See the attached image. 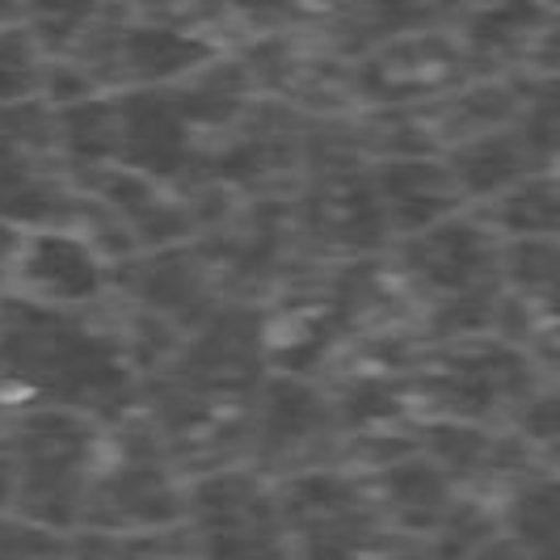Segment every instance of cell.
Instances as JSON below:
<instances>
[{
  "mask_svg": "<svg viewBox=\"0 0 560 560\" xmlns=\"http://www.w3.org/2000/svg\"><path fill=\"white\" fill-rule=\"evenodd\" d=\"M266 363V308L224 300L182 334L161 366L140 375V413L186 480L232 468L249 455L253 405Z\"/></svg>",
  "mask_w": 560,
  "mask_h": 560,
  "instance_id": "6da1fadb",
  "label": "cell"
},
{
  "mask_svg": "<svg viewBox=\"0 0 560 560\" xmlns=\"http://www.w3.org/2000/svg\"><path fill=\"white\" fill-rule=\"evenodd\" d=\"M0 393L110 425L140 409V371L114 316L0 291Z\"/></svg>",
  "mask_w": 560,
  "mask_h": 560,
  "instance_id": "7a4b0ae2",
  "label": "cell"
},
{
  "mask_svg": "<svg viewBox=\"0 0 560 560\" xmlns=\"http://www.w3.org/2000/svg\"><path fill=\"white\" fill-rule=\"evenodd\" d=\"M102 443V421L84 413L26 400L9 405L0 421V514L72 535L81 527Z\"/></svg>",
  "mask_w": 560,
  "mask_h": 560,
  "instance_id": "3957f363",
  "label": "cell"
},
{
  "mask_svg": "<svg viewBox=\"0 0 560 560\" xmlns=\"http://www.w3.org/2000/svg\"><path fill=\"white\" fill-rule=\"evenodd\" d=\"M0 220L13 228H72L114 261L136 241L110 211L72 182L56 127V106L22 97L0 106Z\"/></svg>",
  "mask_w": 560,
  "mask_h": 560,
  "instance_id": "277c9868",
  "label": "cell"
},
{
  "mask_svg": "<svg viewBox=\"0 0 560 560\" xmlns=\"http://www.w3.org/2000/svg\"><path fill=\"white\" fill-rule=\"evenodd\" d=\"M400 384L409 396V409L418 405L430 418L477 421V425L514 421L527 400L552 388L535 354L493 334L425 341L409 371L400 375Z\"/></svg>",
  "mask_w": 560,
  "mask_h": 560,
  "instance_id": "5b68a950",
  "label": "cell"
},
{
  "mask_svg": "<svg viewBox=\"0 0 560 560\" xmlns=\"http://www.w3.org/2000/svg\"><path fill=\"white\" fill-rule=\"evenodd\" d=\"M186 518V477L140 409L110 421L102 459L89 485L81 527L93 532H148Z\"/></svg>",
  "mask_w": 560,
  "mask_h": 560,
  "instance_id": "8992f818",
  "label": "cell"
},
{
  "mask_svg": "<svg viewBox=\"0 0 560 560\" xmlns=\"http://www.w3.org/2000/svg\"><path fill=\"white\" fill-rule=\"evenodd\" d=\"M275 498L291 560H393L400 544L366 480L341 464L275 480Z\"/></svg>",
  "mask_w": 560,
  "mask_h": 560,
  "instance_id": "52a82bcc",
  "label": "cell"
},
{
  "mask_svg": "<svg viewBox=\"0 0 560 560\" xmlns=\"http://www.w3.org/2000/svg\"><path fill=\"white\" fill-rule=\"evenodd\" d=\"M186 527L198 560H291L275 480L241 464L186 480Z\"/></svg>",
  "mask_w": 560,
  "mask_h": 560,
  "instance_id": "ba28073f",
  "label": "cell"
},
{
  "mask_svg": "<svg viewBox=\"0 0 560 560\" xmlns=\"http://www.w3.org/2000/svg\"><path fill=\"white\" fill-rule=\"evenodd\" d=\"M341 443L346 439L337 425L334 400L320 384H312L304 375H282V371H270L261 380L249 425L253 472H261L266 480H282L312 468H337Z\"/></svg>",
  "mask_w": 560,
  "mask_h": 560,
  "instance_id": "9c48e42d",
  "label": "cell"
},
{
  "mask_svg": "<svg viewBox=\"0 0 560 560\" xmlns=\"http://www.w3.org/2000/svg\"><path fill=\"white\" fill-rule=\"evenodd\" d=\"M477 77H489V72L464 51L455 30H413V34L375 43L350 63V97H354V110L425 106Z\"/></svg>",
  "mask_w": 560,
  "mask_h": 560,
  "instance_id": "30bf717a",
  "label": "cell"
},
{
  "mask_svg": "<svg viewBox=\"0 0 560 560\" xmlns=\"http://www.w3.org/2000/svg\"><path fill=\"white\" fill-rule=\"evenodd\" d=\"M396 275L418 295V304L443 300L468 287L502 282V236L489 228L485 215H464L455 211L439 224L409 232L396 241L393 253Z\"/></svg>",
  "mask_w": 560,
  "mask_h": 560,
  "instance_id": "8fae6325",
  "label": "cell"
},
{
  "mask_svg": "<svg viewBox=\"0 0 560 560\" xmlns=\"http://www.w3.org/2000/svg\"><path fill=\"white\" fill-rule=\"evenodd\" d=\"M110 287L122 304L143 308L168 320L173 329L190 334L224 304V291L211 275L207 257L195 241L165 249H136L110 266Z\"/></svg>",
  "mask_w": 560,
  "mask_h": 560,
  "instance_id": "7c38bea8",
  "label": "cell"
},
{
  "mask_svg": "<svg viewBox=\"0 0 560 560\" xmlns=\"http://www.w3.org/2000/svg\"><path fill=\"white\" fill-rule=\"evenodd\" d=\"M9 291L56 308H93L110 291V266L84 232L30 228L13 257Z\"/></svg>",
  "mask_w": 560,
  "mask_h": 560,
  "instance_id": "4fadbf2b",
  "label": "cell"
},
{
  "mask_svg": "<svg viewBox=\"0 0 560 560\" xmlns=\"http://www.w3.org/2000/svg\"><path fill=\"white\" fill-rule=\"evenodd\" d=\"M464 51L485 72H548L557 56V4L548 0H472L455 22Z\"/></svg>",
  "mask_w": 560,
  "mask_h": 560,
  "instance_id": "5bb4252c",
  "label": "cell"
},
{
  "mask_svg": "<svg viewBox=\"0 0 560 560\" xmlns=\"http://www.w3.org/2000/svg\"><path fill=\"white\" fill-rule=\"evenodd\" d=\"M371 182L393 241L464 211V190L443 156H388L371 161Z\"/></svg>",
  "mask_w": 560,
  "mask_h": 560,
  "instance_id": "9a60e30c",
  "label": "cell"
},
{
  "mask_svg": "<svg viewBox=\"0 0 560 560\" xmlns=\"http://www.w3.org/2000/svg\"><path fill=\"white\" fill-rule=\"evenodd\" d=\"M371 489L375 505L384 510L388 527L400 535H430L443 514L451 510V502L459 498V489L451 485V477L421 451L396 455L380 468L359 472Z\"/></svg>",
  "mask_w": 560,
  "mask_h": 560,
  "instance_id": "2e32d148",
  "label": "cell"
},
{
  "mask_svg": "<svg viewBox=\"0 0 560 560\" xmlns=\"http://www.w3.org/2000/svg\"><path fill=\"white\" fill-rule=\"evenodd\" d=\"M443 161L455 173L464 198H477V202H489V198H498L510 186H518L523 177L552 168V156H544L523 136L518 122H505L498 131H485V136H472V140L464 143H451Z\"/></svg>",
  "mask_w": 560,
  "mask_h": 560,
  "instance_id": "e0dca14e",
  "label": "cell"
},
{
  "mask_svg": "<svg viewBox=\"0 0 560 560\" xmlns=\"http://www.w3.org/2000/svg\"><path fill=\"white\" fill-rule=\"evenodd\" d=\"M63 560H198L195 535L182 523L148 527V532H93L77 527L68 535Z\"/></svg>",
  "mask_w": 560,
  "mask_h": 560,
  "instance_id": "ac0fdd59",
  "label": "cell"
},
{
  "mask_svg": "<svg viewBox=\"0 0 560 560\" xmlns=\"http://www.w3.org/2000/svg\"><path fill=\"white\" fill-rule=\"evenodd\" d=\"M502 535L514 539L532 560H552V539H557V485L552 472H532L514 480L510 498L498 510Z\"/></svg>",
  "mask_w": 560,
  "mask_h": 560,
  "instance_id": "d6986e66",
  "label": "cell"
},
{
  "mask_svg": "<svg viewBox=\"0 0 560 560\" xmlns=\"http://www.w3.org/2000/svg\"><path fill=\"white\" fill-rule=\"evenodd\" d=\"M485 220L489 228L514 241V236H557V177L548 173H532L518 186L502 190L498 198L485 202Z\"/></svg>",
  "mask_w": 560,
  "mask_h": 560,
  "instance_id": "ffe728a7",
  "label": "cell"
},
{
  "mask_svg": "<svg viewBox=\"0 0 560 560\" xmlns=\"http://www.w3.org/2000/svg\"><path fill=\"white\" fill-rule=\"evenodd\" d=\"M118 0H22V26L43 59H63Z\"/></svg>",
  "mask_w": 560,
  "mask_h": 560,
  "instance_id": "44dd1931",
  "label": "cell"
},
{
  "mask_svg": "<svg viewBox=\"0 0 560 560\" xmlns=\"http://www.w3.org/2000/svg\"><path fill=\"white\" fill-rule=\"evenodd\" d=\"M502 287L518 300L552 308L557 291V241L552 236H514L502 241Z\"/></svg>",
  "mask_w": 560,
  "mask_h": 560,
  "instance_id": "7402d4cb",
  "label": "cell"
},
{
  "mask_svg": "<svg viewBox=\"0 0 560 560\" xmlns=\"http://www.w3.org/2000/svg\"><path fill=\"white\" fill-rule=\"evenodd\" d=\"M43 77V51L34 47L26 26H0V106L38 97Z\"/></svg>",
  "mask_w": 560,
  "mask_h": 560,
  "instance_id": "603a6c76",
  "label": "cell"
},
{
  "mask_svg": "<svg viewBox=\"0 0 560 560\" xmlns=\"http://www.w3.org/2000/svg\"><path fill=\"white\" fill-rule=\"evenodd\" d=\"M68 535L0 514V560H63Z\"/></svg>",
  "mask_w": 560,
  "mask_h": 560,
  "instance_id": "cb8c5ba5",
  "label": "cell"
},
{
  "mask_svg": "<svg viewBox=\"0 0 560 560\" xmlns=\"http://www.w3.org/2000/svg\"><path fill=\"white\" fill-rule=\"evenodd\" d=\"M18 245H22V228H13L0 220V291H9V275H13Z\"/></svg>",
  "mask_w": 560,
  "mask_h": 560,
  "instance_id": "d4e9b609",
  "label": "cell"
},
{
  "mask_svg": "<svg viewBox=\"0 0 560 560\" xmlns=\"http://www.w3.org/2000/svg\"><path fill=\"white\" fill-rule=\"evenodd\" d=\"M468 560H532V557H527V552H523L514 539H505V535H493V539H489L485 548H477V552H472Z\"/></svg>",
  "mask_w": 560,
  "mask_h": 560,
  "instance_id": "484cf974",
  "label": "cell"
},
{
  "mask_svg": "<svg viewBox=\"0 0 560 560\" xmlns=\"http://www.w3.org/2000/svg\"><path fill=\"white\" fill-rule=\"evenodd\" d=\"M0 26H22V0H0Z\"/></svg>",
  "mask_w": 560,
  "mask_h": 560,
  "instance_id": "4316f807",
  "label": "cell"
},
{
  "mask_svg": "<svg viewBox=\"0 0 560 560\" xmlns=\"http://www.w3.org/2000/svg\"><path fill=\"white\" fill-rule=\"evenodd\" d=\"M4 413H9V396L0 393V421H4Z\"/></svg>",
  "mask_w": 560,
  "mask_h": 560,
  "instance_id": "83f0119b",
  "label": "cell"
},
{
  "mask_svg": "<svg viewBox=\"0 0 560 560\" xmlns=\"http://www.w3.org/2000/svg\"><path fill=\"white\" fill-rule=\"evenodd\" d=\"M334 4H346V0H320V9H334Z\"/></svg>",
  "mask_w": 560,
  "mask_h": 560,
  "instance_id": "f1b7e54d",
  "label": "cell"
},
{
  "mask_svg": "<svg viewBox=\"0 0 560 560\" xmlns=\"http://www.w3.org/2000/svg\"><path fill=\"white\" fill-rule=\"evenodd\" d=\"M548 4H557V0H548Z\"/></svg>",
  "mask_w": 560,
  "mask_h": 560,
  "instance_id": "f546056e",
  "label": "cell"
},
{
  "mask_svg": "<svg viewBox=\"0 0 560 560\" xmlns=\"http://www.w3.org/2000/svg\"><path fill=\"white\" fill-rule=\"evenodd\" d=\"M312 4H320V0H312Z\"/></svg>",
  "mask_w": 560,
  "mask_h": 560,
  "instance_id": "4dcf8cb0",
  "label": "cell"
}]
</instances>
